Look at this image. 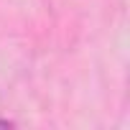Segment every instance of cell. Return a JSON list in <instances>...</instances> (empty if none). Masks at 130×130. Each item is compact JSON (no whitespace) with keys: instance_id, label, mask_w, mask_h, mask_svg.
<instances>
[{"instance_id":"cell-1","label":"cell","mask_w":130,"mask_h":130,"mask_svg":"<svg viewBox=\"0 0 130 130\" xmlns=\"http://www.w3.org/2000/svg\"><path fill=\"white\" fill-rule=\"evenodd\" d=\"M10 125H13L10 120H5V117H0V127H10Z\"/></svg>"}]
</instances>
